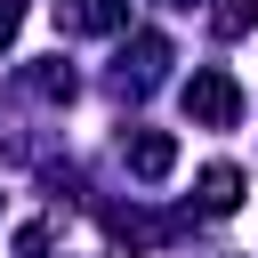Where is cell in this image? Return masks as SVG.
<instances>
[{"label": "cell", "instance_id": "1", "mask_svg": "<svg viewBox=\"0 0 258 258\" xmlns=\"http://www.w3.org/2000/svg\"><path fill=\"white\" fill-rule=\"evenodd\" d=\"M177 105H185L194 129H234V121H242V81H234L226 64H194V81L177 89Z\"/></svg>", "mask_w": 258, "mask_h": 258}, {"label": "cell", "instance_id": "6", "mask_svg": "<svg viewBox=\"0 0 258 258\" xmlns=\"http://www.w3.org/2000/svg\"><path fill=\"white\" fill-rule=\"evenodd\" d=\"M24 97H40V105H73V64H56V56H40V64L24 73Z\"/></svg>", "mask_w": 258, "mask_h": 258}, {"label": "cell", "instance_id": "4", "mask_svg": "<svg viewBox=\"0 0 258 258\" xmlns=\"http://www.w3.org/2000/svg\"><path fill=\"white\" fill-rule=\"evenodd\" d=\"M161 64H169V40H161V32H137V40L121 48V89H153Z\"/></svg>", "mask_w": 258, "mask_h": 258}, {"label": "cell", "instance_id": "7", "mask_svg": "<svg viewBox=\"0 0 258 258\" xmlns=\"http://www.w3.org/2000/svg\"><path fill=\"white\" fill-rule=\"evenodd\" d=\"M210 24H218V40H242V32L258 24V0H218V8H210Z\"/></svg>", "mask_w": 258, "mask_h": 258}, {"label": "cell", "instance_id": "8", "mask_svg": "<svg viewBox=\"0 0 258 258\" xmlns=\"http://www.w3.org/2000/svg\"><path fill=\"white\" fill-rule=\"evenodd\" d=\"M48 234H56V226H48V218H32V226L16 234V258H40V250H48Z\"/></svg>", "mask_w": 258, "mask_h": 258}, {"label": "cell", "instance_id": "5", "mask_svg": "<svg viewBox=\"0 0 258 258\" xmlns=\"http://www.w3.org/2000/svg\"><path fill=\"white\" fill-rule=\"evenodd\" d=\"M202 210H210V218L242 210V169H234V161H210V169H202Z\"/></svg>", "mask_w": 258, "mask_h": 258}, {"label": "cell", "instance_id": "10", "mask_svg": "<svg viewBox=\"0 0 258 258\" xmlns=\"http://www.w3.org/2000/svg\"><path fill=\"white\" fill-rule=\"evenodd\" d=\"M169 8H202V0H169Z\"/></svg>", "mask_w": 258, "mask_h": 258}, {"label": "cell", "instance_id": "2", "mask_svg": "<svg viewBox=\"0 0 258 258\" xmlns=\"http://www.w3.org/2000/svg\"><path fill=\"white\" fill-rule=\"evenodd\" d=\"M121 161H129V177L161 185V177L177 169V137H169V129H129V137H121Z\"/></svg>", "mask_w": 258, "mask_h": 258}, {"label": "cell", "instance_id": "3", "mask_svg": "<svg viewBox=\"0 0 258 258\" xmlns=\"http://www.w3.org/2000/svg\"><path fill=\"white\" fill-rule=\"evenodd\" d=\"M129 0H56V32H121Z\"/></svg>", "mask_w": 258, "mask_h": 258}, {"label": "cell", "instance_id": "9", "mask_svg": "<svg viewBox=\"0 0 258 258\" xmlns=\"http://www.w3.org/2000/svg\"><path fill=\"white\" fill-rule=\"evenodd\" d=\"M16 24H24V0H0V56H8V40H16Z\"/></svg>", "mask_w": 258, "mask_h": 258}]
</instances>
